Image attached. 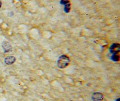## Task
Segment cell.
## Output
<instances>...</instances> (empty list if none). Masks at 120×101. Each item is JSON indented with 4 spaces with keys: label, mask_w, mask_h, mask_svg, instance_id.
<instances>
[{
    "label": "cell",
    "mask_w": 120,
    "mask_h": 101,
    "mask_svg": "<svg viewBox=\"0 0 120 101\" xmlns=\"http://www.w3.org/2000/svg\"><path fill=\"white\" fill-rule=\"evenodd\" d=\"M16 61V58L13 56H8L4 59V63L7 65H11Z\"/></svg>",
    "instance_id": "5"
},
{
    "label": "cell",
    "mask_w": 120,
    "mask_h": 101,
    "mask_svg": "<svg viewBox=\"0 0 120 101\" xmlns=\"http://www.w3.org/2000/svg\"><path fill=\"white\" fill-rule=\"evenodd\" d=\"M2 48H3V50H4L5 52H11V50H12V47L10 45V44L7 42H4L2 43Z\"/></svg>",
    "instance_id": "4"
},
{
    "label": "cell",
    "mask_w": 120,
    "mask_h": 101,
    "mask_svg": "<svg viewBox=\"0 0 120 101\" xmlns=\"http://www.w3.org/2000/svg\"><path fill=\"white\" fill-rule=\"evenodd\" d=\"M93 101H102L103 100V95L100 92H95L91 96Z\"/></svg>",
    "instance_id": "3"
},
{
    "label": "cell",
    "mask_w": 120,
    "mask_h": 101,
    "mask_svg": "<svg viewBox=\"0 0 120 101\" xmlns=\"http://www.w3.org/2000/svg\"><path fill=\"white\" fill-rule=\"evenodd\" d=\"M60 3H61V4H63V5H66V4L70 3V1L69 0H61L60 1Z\"/></svg>",
    "instance_id": "8"
},
{
    "label": "cell",
    "mask_w": 120,
    "mask_h": 101,
    "mask_svg": "<svg viewBox=\"0 0 120 101\" xmlns=\"http://www.w3.org/2000/svg\"><path fill=\"white\" fill-rule=\"evenodd\" d=\"M110 53L112 55H118L120 52V45L119 43H113L109 48Z\"/></svg>",
    "instance_id": "2"
},
{
    "label": "cell",
    "mask_w": 120,
    "mask_h": 101,
    "mask_svg": "<svg viewBox=\"0 0 120 101\" xmlns=\"http://www.w3.org/2000/svg\"><path fill=\"white\" fill-rule=\"evenodd\" d=\"M1 6H2V3H1V1H0V8L1 7Z\"/></svg>",
    "instance_id": "9"
},
{
    "label": "cell",
    "mask_w": 120,
    "mask_h": 101,
    "mask_svg": "<svg viewBox=\"0 0 120 101\" xmlns=\"http://www.w3.org/2000/svg\"><path fill=\"white\" fill-rule=\"evenodd\" d=\"M70 62V60L69 57L66 55H63L59 57L57 61V65L60 69H64L69 65Z\"/></svg>",
    "instance_id": "1"
},
{
    "label": "cell",
    "mask_w": 120,
    "mask_h": 101,
    "mask_svg": "<svg viewBox=\"0 0 120 101\" xmlns=\"http://www.w3.org/2000/svg\"><path fill=\"white\" fill-rule=\"evenodd\" d=\"M111 59L113 62H118L120 60V56L119 55H112L111 56Z\"/></svg>",
    "instance_id": "6"
},
{
    "label": "cell",
    "mask_w": 120,
    "mask_h": 101,
    "mask_svg": "<svg viewBox=\"0 0 120 101\" xmlns=\"http://www.w3.org/2000/svg\"><path fill=\"white\" fill-rule=\"evenodd\" d=\"M70 10V4L68 3V4L64 5V11H65V12L69 13Z\"/></svg>",
    "instance_id": "7"
}]
</instances>
